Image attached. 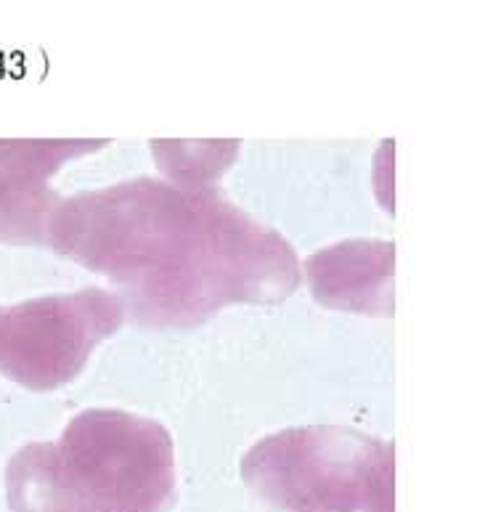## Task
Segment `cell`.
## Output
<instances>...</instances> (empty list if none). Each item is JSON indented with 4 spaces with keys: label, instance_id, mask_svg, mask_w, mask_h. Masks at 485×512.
<instances>
[{
    "label": "cell",
    "instance_id": "6da1fadb",
    "mask_svg": "<svg viewBox=\"0 0 485 512\" xmlns=\"http://www.w3.org/2000/svg\"><path fill=\"white\" fill-rule=\"evenodd\" d=\"M59 255L107 276L146 329H194L228 306H273L303 282L295 247L213 189L141 176L59 199Z\"/></svg>",
    "mask_w": 485,
    "mask_h": 512
},
{
    "label": "cell",
    "instance_id": "3957f363",
    "mask_svg": "<svg viewBox=\"0 0 485 512\" xmlns=\"http://www.w3.org/2000/svg\"><path fill=\"white\" fill-rule=\"evenodd\" d=\"M122 321L120 298L99 287L30 300L0 314V361L27 388L56 390L83 372Z\"/></svg>",
    "mask_w": 485,
    "mask_h": 512
},
{
    "label": "cell",
    "instance_id": "8992f818",
    "mask_svg": "<svg viewBox=\"0 0 485 512\" xmlns=\"http://www.w3.org/2000/svg\"><path fill=\"white\" fill-rule=\"evenodd\" d=\"M393 242H340L305 260V276L321 306L393 314Z\"/></svg>",
    "mask_w": 485,
    "mask_h": 512
},
{
    "label": "cell",
    "instance_id": "5b68a950",
    "mask_svg": "<svg viewBox=\"0 0 485 512\" xmlns=\"http://www.w3.org/2000/svg\"><path fill=\"white\" fill-rule=\"evenodd\" d=\"M107 138H35L0 141V229L43 237V223L59 205L51 178L69 160L104 149Z\"/></svg>",
    "mask_w": 485,
    "mask_h": 512
},
{
    "label": "cell",
    "instance_id": "7a4b0ae2",
    "mask_svg": "<svg viewBox=\"0 0 485 512\" xmlns=\"http://www.w3.org/2000/svg\"><path fill=\"white\" fill-rule=\"evenodd\" d=\"M24 470L43 475L75 497L99 494L112 507L149 505L173 475V441L162 422L122 412L85 409L56 444L24 449Z\"/></svg>",
    "mask_w": 485,
    "mask_h": 512
},
{
    "label": "cell",
    "instance_id": "277c9868",
    "mask_svg": "<svg viewBox=\"0 0 485 512\" xmlns=\"http://www.w3.org/2000/svg\"><path fill=\"white\" fill-rule=\"evenodd\" d=\"M393 444L340 425L287 428L263 438L244 457V473L287 497H358L379 478L390 481Z\"/></svg>",
    "mask_w": 485,
    "mask_h": 512
}]
</instances>
